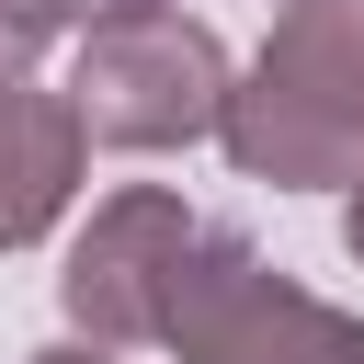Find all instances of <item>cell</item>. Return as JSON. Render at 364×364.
<instances>
[{
    "label": "cell",
    "mask_w": 364,
    "mask_h": 364,
    "mask_svg": "<svg viewBox=\"0 0 364 364\" xmlns=\"http://www.w3.org/2000/svg\"><path fill=\"white\" fill-rule=\"evenodd\" d=\"M296 11H318V0H296Z\"/></svg>",
    "instance_id": "10"
},
{
    "label": "cell",
    "mask_w": 364,
    "mask_h": 364,
    "mask_svg": "<svg viewBox=\"0 0 364 364\" xmlns=\"http://www.w3.org/2000/svg\"><path fill=\"white\" fill-rule=\"evenodd\" d=\"M228 46L216 23L193 11H136V23H102L80 34V68H68V114L91 148H193L228 125Z\"/></svg>",
    "instance_id": "2"
},
{
    "label": "cell",
    "mask_w": 364,
    "mask_h": 364,
    "mask_svg": "<svg viewBox=\"0 0 364 364\" xmlns=\"http://www.w3.org/2000/svg\"><path fill=\"white\" fill-rule=\"evenodd\" d=\"M182 364H364V330L284 284L239 228H205L193 262H182V296H171V330H159Z\"/></svg>",
    "instance_id": "3"
},
{
    "label": "cell",
    "mask_w": 364,
    "mask_h": 364,
    "mask_svg": "<svg viewBox=\"0 0 364 364\" xmlns=\"http://www.w3.org/2000/svg\"><path fill=\"white\" fill-rule=\"evenodd\" d=\"M193 205L136 182L114 205H91V228L68 239V273H57V307L91 330V353H125V341H159L171 330V296H182V262H193Z\"/></svg>",
    "instance_id": "4"
},
{
    "label": "cell",
    "mask_w": 364,
    "mask_h": 364,
    "mask_svg": "<svg viewBox=\"0 0 364 364\" xmlns=\"http://www.w3.org/2000/svg\"><path fill=\"white\" fill-rule=\"evenodd\" d=\"M228 159L239 182L273 193H318V182H364V11L318 0L284 11L250 57V80L228 91Z\"/></svg>",
    "instance_id": "1"
},
{
    "label": "cell",
    "mask_w": 364,
    "mask_h": 364,
    "mask_svg": "<svg viewBox=\"0 0 364 364\" xmlns=\"http://www.w3.org/2000/svg\"><path fill=\"white\" fill-rule=\"evenodd\" d=\"M57 23H80V34H102V23H136V11H159V0H46Z\"/></svg>",
    "instance_id": "7"
},
{
    "label": "cell",
    "mask_w": 364,
    "mask_h": 364,
    "mask_svg": "<svg viewBox=\"0 0 364 364\" xmlns=\"http://www.w3.org/2000/svg\"><path fill=\"white\" fill-rule=\"evenodd\" d=\"M23 364H114V353H80V341H57V353H23Z\"/></svg>",
    "instance_id": "9"
},
{
    "label": "cell",
    "mask_w": 364,
    "mask_h": 364,
    "mask_svg": "<svg viewBox=\"0 0 364 364\" xmlns=\"http://www.w3.org/2000/svg\"><path fill=\"white\" fill-rule=\"evenodd\" d=\"M46 34H57V11H46V0H0V91H34Z\"/></svg>",
    "instance_id": "6"
},
{
    "label": "cell",
    "mask_w": 364,
    "mask_h": 364,
    "mask_svg": "<svg viewBox=\"0 0 364 364\" xmlns=\"http://www.w3.org/2000/svg\"><path fill=\"white\" fill-rule=\"evenodd\" d=\"M80 114L68 91H0V250H34L80 193Z\"/></svg>",
    "instance_id": "5"
},
{
    "label": "cell",
    "mask_w": 364,
    "mask_h": 364,
    "mask_svg": "<svg viewBox=\"0 0 364 364\" xmlns=\"http://www.w3.org/2000/svg\"><path fill=\"white\" fill-rule=\"evenodd\" d=\"M341 250L364 262V182H353V205H341Z\"/></svg>",
    "instance_id": "8"
}]
</instances>
